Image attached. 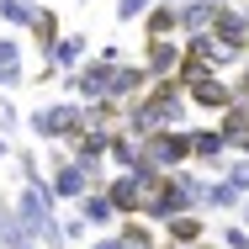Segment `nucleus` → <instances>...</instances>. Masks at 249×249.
<instances>
[{
  "label": "nucleus",
  "mask_w": 249,
  "mask_h": 249,
  "mask_svg": "<svg viewBox=\"0 0 249 249\" xmlns=\"http://www.w3.org/2000/svg\"><path fill=\"white\" fill-rule=\"evenodd\" d=\"M27 127H32L37 143H64V138H74L85 127V101H48V106H37L27 117Z\"/></svg>",
  "instance_id": "obj_1"
},
{
  "label": "nucleus",
  "mask_w": 249,
  "mask_h": 249,
  "mask_svg": "<svg viewBox=\"0 0 249 249\" xmlns=\"http://www.w3.org/2000/svg\"><path fill=\"white\" fill-rule=\"evenodd\" d=\"M48 186H53V196L58 201H80L90 186H106L96 170H85L80 159H69V149L58 143V154H53V175H48Z\"/></svg>",
  "instance_id": "obj_2"
},
{
  "label": "nucleus",
  "mask_w": 249,
  "mask_h": 249,
  "mask_svg": "<svg viewBox=\"0 0 249 249\" xmlns=\"http://www.w3.org/2000/svg\"><path fill=\"white\" fill-rule=\"evenodd\" d=\"M11 207H16L21 228H27V233L37 239V228H43V223H48L53 212H58V196H53L48 175H43V180H21V191H16V201H11Z\"/></svg>",
  "instance_id": "obj_3"
},
{
  "label": "nucleus",
  "mask_w": 249,
  "mask_h": 249,
  "mask_svg": "<svg viewBox=\"0 0 249 249\" xmlns=\"http://www.w3.org/2000/svg\"><path fill=\"white\" fill-rule=\"evenodd\" d=\"M143 154H149L159 170L191 164V127H154L149 138H143Z\"/></svg>",
  "instance_id": "obj_4"
},
{
  "label": "nucleus",
  "mask_w": 249,
  "mask_h": 249,
  "mask_svg": "<svg viewBox=\"0 0 249 249\" xmlns=\"http://www.w3.org/2000/svg\"><path fill=\"white\" fill-rule=\"evenodd\" d=\"M111 69H117V64H111V58H85V64H80V69H69V90H74V101H101L106 96V85H111Z\"/></svg>",
  "instance_id": "obj_5"
},
{
  "label": "nucleus",
  "mask_w": 249,
  "mask_h": 249,
  "mask_svg": "<svg viewBox=\"0 0 249 249\" xmlns=\"http://www.w3.org/2000/svg\"><path fill=\"white\" fill-rule=\"evenodd\" d=\"M186 96H191V106H196V111H212V117H217V111L233 101V85H228L217 69H201L196 80H186Z\"/></svg>",
  "instance_id": "obj_6"
},
{
  "label": "nucleus",
  "mask_w": 249,
  "mask_h": 249,
  "mask_svg": "<svg viewBox=\"0 0 249 249\" xmlns=\"http://www.w3.org/2000/svg\"><path fill=\"white\" fill-rule=\"evenodd\" d=\"M191 164L212 170V175L228 170V138H223V127H191Z\"/></svg>",
  "instance_id": "obj_7"
},
{
  "label": "nucleus",
  "mask_w": 249,
  "mask_h": 249,
  "mask_svg": "<svg viewBox=\"0 0 249 249\" xmlns=\"http://www.w3.org/2000/svg\"><path fill=\"white\" fill-rule=\"evenodd\" d=\"M106 196L117 201V212H122V217H138V212H143V201H149V186H143L133 170H117V175H106Z\"/></svg>",
  "instance_id": "obj_8"
},
{
  "label": "nucleus",
  "mask_w": 249,
  "mask_h": 249,
  "mask_svg": "<svg viewBox=\"0 0 249 249\" xmlns=\"http://www.w3.org/2000/svg\"><path fill=\"white\" fill-rule=\"evenodd\" d=\"M149 80H154V74L143 69V64H117V69H111V85H106V101L133 106V101L149 90Z\"/></svg>",
  "instance_id": "obj_9"
},
{
  "label": "nucleus",
  "mask_w": 249,
  "mask_h": 249,
  "mask_svg": "<svg viewBox=\"0 0 249 249\" xmlns=\"http://www.w3.org/2000/svg\"><path fill=\"white\" fill-rule=\"evenodd\" d=\"M212 37L223 43V48H233L239 58L249 53V21H244V11H233V5H217L212 11Z\"/></svg>",
  "instance_id": "obj_10"
},
{
  "label": "nucleus",
  "mask_w": 249,
  "mask_h": 249,
  "mask_svg": "<svg viewBox=\"0 0 249 249\" xmlns=\"http://www.w3.org/2000/svg\"><path fill=\"white\" fill-rule=\"evenodd\" d=\"M159 233H164V244H175V249H196L201 239H207V217H196V212H175V217L159 223Z\"/></svg>",
  "instance_id": "obj_11"
},
{
  "label": "nucleus",
  "mask_w": 249,
  "mask_h": 249,
  "mask_svg": "<svg viewBox=\"0 0 249 249\" xmlns=\"http://www.w3.org/2000/svg\"><path fill=\"white\" fill-rule=\"evenodd\" d=\"M74 207H80L85 228H101V233H106V228H117V217H122V212H117V201L106 196V186H90V191L74 201Z\"/></svg>",
  "instance_id": "obj_12"
},
{
  "label": "nucleus",
  "mask_w": 249,
  "mask_h": 249,
  "mask_svg": "<svg viewBox=\"0 0 249 249\" xmlns=\"http://www.w3.org/2000/svg\"><path fill=\"white\" fill-rule=\"evenodd\" d=\"M143 69H149L154 80H164V74H175V69H180V43H175V37H149V43H143Z\"/></svg>",
  "instance_id": "obj_13"
},
{
  "label": "nucleus",
  "mask_w": 249,
  "mask_h": 249,
  "mask_svg": "<svg viewBox=\"0 0 249 249\" xmlns=\"http://www.w3.org/2000/svg\"><path fill=\"white\" fill-rule=\"evenodd\" d=\"M186 53H191L196 64H207V69H228V64L239 58L233 48H223V43L212 37V27H207V32H191V37H186Z\"/></svg>",
  "instance_id": "obj_14"
},
{
  "label": "nucleus",
  "mask_w": 249,
  "mask_h": 249,
  "mask_svg": "<svg viewBox=\"0 0 249 249\" xmlns=\"http://www.w3.org/2000/svg\"><path fill=\"white\" fill-rule=\"evenodd\" d=\"M249 201V191H239L228 175L223 180H201V207H212V212H239Z\"/></svg>",
  "instance_id": "obj_15"
},
{
  "label": "nucleus",
  "mask_w": 249,
  "mask_h": 249,
  "mask_svg": "<svg viewBox=\"0 0 249 249\" xmlns=\"http://www.w3.org/2000/svg\"><path fill=\"white\" fill-rule=\"evenodd\" d=\"M85 48H90V43H85V32H64V37L53 43L48 64H53V69H64V74H69V69H80V64H85Z\"/></svg>",
  "instance_id": "obj_16"
},
{
  "label": "nucleus",
  "mask_w": 249,
  "mask_h": 249,
  "mask_svg": "<svg viewBox=\"0 0 249 249\" xmlns=\"http://www.w3.org/2000/svg\"><path fill=\"white\" fill-rule=\"evenodd\" d=\"M212 0H175V16H180V37H191V32H207L212 27Z\"/></svg>",
  "instance_id": "obj_17"
},
{
  "label": "nucleus",
  "mask_w": 249,
  "mask_h": 249,
  "mask_svg": "<svg viewBox=\"0 0 249 249\" xmlns=\"http://www.w3.org/2000/svg\"><path fill=\"white\" fill-rule=\"evenodd\" d=\"M143 159V143L133 138V133H122V127H111V143H106V164L111 170H127V164H138Z\"/></svg>",
  "instance_id": "obj_18"
},
{
  "label": "nucleus",
  "mask_w": 249,
  "mask_h": 249,
  "mask_svg": "<svg viewBox=\"0 0 249 249\" xmlns=\"http://www.w3.org/2000/svg\"><path fill=\"white\" fill-rule=\"evenodd\" d=\"M27 80V69H21V43L16 37H0V90H16Z\"/></svg>",
  "instance_id": "obj_19"
},
{
  "label": "nucleus",
  "mask_w": 249,
  "mask_h": 249,
  "mask_svg": "<svg viewBox=\"0 0 249 249\" xmlns=\"http://www.w3.org/2000/svg\"><path fill=\"white\" fill-rule=\"evenodd\" d=\"M175 32H180L175 0H164V5H149V11H143V37H175Z\"/></svg>",
  "instance_id": "obj_20"
},
{
  "label": "nucleus",
  "mask_w": 249,
  "mask_h": 249,
  "mask_svg": "<svg viewBox=\"0 0 249 249\" xmlns=\"http://www.w3.org/2000/svg\"><path fill=\"white\" fill-rule=\"evenodd\" d=\"M27 244H37V239L21 228L16 207H0V249H27Z\"/></svg>",
  "instance_id": "obj_21"
},
{
  "label": "nucleus",
  "mask_w": 249,
  "mask_h": 249,
  "mask_svg": "<svg viewBox=\"0 0 249 249\" xmlns=\"http://www.w3.org/2000/svg\"><path fill=\"white\" fill-rule=\"evenodd\" d=\"M154 228H159V223H149V217H127L117 233H122V244H127V249H154V244H159Z\"/></svg>",
  "instance_id": "obj_22"
},
{
  "label": "nucleus",
  "mask_w": 249,
  "mask_h": 249,
  "mask_svg": "<svg viewBox=\"0 0 249 249\" xmlns=\"http://www.w3.org/2000/svg\"><path fill=\"white\" fill-rule=\"evenodd\" d=\"M27 32H32V37H37V53H43V58H48V53H53V43H58V37H64V32H58V16H53V11H37V16H32V27H27Z\"/></svg>",
  "instance_id": "obj_23"
},
{
  "label": "nucleus",
  "mask_w": 249,
  "mask_h": 249,
  "mask_svg": "<svg viewBox=\"0 0 249 249\" xmlns=\"http://www.w3.org/2000/svg\"><path fill=\"white\" fill-rule=\"evenodd\" d=\"M32 16H37V0H0V21H11V27H32Z\"/></svg>",
  "instance_id": "obj_24"
},
{
  "label": "nucleus",
  "mask_w": 249,
  "mask_h": 249,
  "mask_svg": "<svg viewBox=\"0 0 249 249\" xmlns=\"http://www.w3.org/2000/svg\"><path fill=\"white\" fill-rule=\"evenodd\" d=\"M154 0H117V11H111V16H117V27H127V21H143V11H149Z\"/></svg>",
  "instance_id": "obj_25"
},
{
  "label": "nucleus",
  "mask_w": 249,
  "mask_h": 249,
  "mask_svg": "<svg viewBox=\"0 0 249 249\" xmlns=\"http://www.w3.org/2000/svg\"><path fill=\"white\" fill-rule=\"evenodd\" d=\"M223 249H249V228H244V223L223 228Z\"/></svg>",
  "instance_id": "obj_26"
},
{
  "label": "nucleus",
  "mask_w": 249,
  "mask_h": 249,
  "mask_svg": "<svg viewBox=\"0 0 249 249\" xmlns=\"http://www.w3.org/2000/svg\"><path fill=\"white\" fill-rule=\"evenodd\" d=\"M16 170H21V180H43V175H37V154H32V149L16 154Z\"/></svg>",
  "instance_id": "obj_27"
},
{
  "label": "nucleus",
  "mask_w": 249,
  "mask_h": 249,
  "mask_svg": "<svg viewBox=\"0 0 249 249\" xmlns=\"http://www.w3.org/2000/svg\"><path fill=\"white\" fill-rule=\"evenodd\" d=\"M16 127H21V111L11 101H0V133H16Z\"/></svg>",
  "instance_id": "obj_28"
},
{
  "label": "nucleus",
  "mask_w": 249,
  "mask_h": 249,
  "mask_svg": "<svg viewBox=\"0 0 249 249\" xmlns=\"http://www.w3.org/2000/svg\"><path fill=\"white\" fill-rule=\"evenodd\" d=\"M90 249H127V244H122V233H111V228H106V233H101Z\"/></svg>",
  "instance_id": "obj_29"
},
{
  "label": "nucleus",
  "mask_w": 249,
  "mask_h": 249,
  "mask_svg": "<svg viewBox=\"0 0 249 249\" xmlns=\"http://www.w3.org/2000/svg\"><path fill=\"white\" fill-rule=\"evenodd\" d=\"M5 159H11V138L0 133V164H5Z\"/></svg>",
  "instance_id": "obj_30"
},
{
  "label": "nucleus",
  "mask_w": 249,
  "mask_h": 249,
  "mask_svg": "<svg viewBox=\"0 0 249 249\" xmlns=\"http://www.w3.org/2000/svg\"><path fill=\"white\" fill-rule=\"evenodd\" d=\"M239 223H244V228H249V201H244V207H239Z\"/></svg>",
  "instance_id": "obj_31"
},
{
  "label": "nucleus",
  "mask_w": 249,
  "mask_h": 249,
  "mask_svg": "<svg viewBox=\"0 0 249 249\" xmlns=\"http://www.w3.org/2000/svg\"><path fill=\"white\" fill-rule=\"evenodd\" d=\"M239 11H244V21H249V0H244V5H239Z\"/></svg>",
  "instance_id": "obj_32"
},
{
  "label": "nucleus",
  "mask_w": 249,
  "mask_h": 249,
  "mask_svg": "<svg viewBox=\"0 0 249 249\" xmlns=\"http://www.w3.org/2000/svg\"><path fill=\"white\" fill-rule=\"evenodd\" d=\"M212 5H233V0H212Z\"/></svg>",
  "instance_id": "obj_33"
},
{
  "label": "nucleus",
  "mask_w": 249,
  "mask_h": 249,
  "mask_svg": "<svg viewBox=\"0 0 249 249\" xmlns=\"http://www.w3.org/2000/svg\"><path fill=\"white\" fill-rule=\"evenodd\" d=\"M244 58H249V53H244Z\"/></svg>",
  "instance_id": "obj_34"
}]
</instances>
